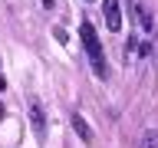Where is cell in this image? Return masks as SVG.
Segmentation results:
<instances>
[{"mask_svg":"<svg viewBox=\"0 0 158 148\" xmlns=\"http://www.w3.org/2000/svg\"><path fill=\"white\" fill-rule=\"evenodd\" d=\"M79 39H82V49H86V56H89L92 72H96L99 79H106L109 76V63H106V53H102V43H99V33H96V27H92L89 20H82Z\"/></svg>","mask_w":158,"mask_h":148,"instance_id":"obj_1","label":"cell"},{"mask_svg":"<svg viewBox=\"0 0 158 148\" xmlns=\"http://www.w3.org/2000/svg\"><path fill=\"white\" fill-rule=\"evenodd\" d=\"M128 10H132V20L142 33H155V13L148 10L145 0H128Z\"/></svg>","mask_w":158,"mask_h":148,"instance_id":"obj_2","label":"cell"},{"mask_svg":"<svg viewBox=\"0 0 158 148\" xmlns=\"http://www.w3.org/2000/svg\"><path fill=\"white\" fill-rule=\"evenodd\" d=\"M102 13H106V27L112 33L122 30V7H118V0H102Z\"/></svg>","mask_w":158,"mask_h":148,"instance_id":"obj_3","label":"cell"},{"mask_svg":"<svg viewBox=\"0 0 158 148\" xmlns=\"http://www.w3.org/2000/svg\"><path fill=\"white\" fill-rule=\"evenodd\" d=\"M30 122H33V132L40 138L46 135V115H43V105H40L36 99H30Z\"/></svg>","mask_w":158,"mask_h":148,"instance_id":"obj_4","label":"cell"},{"mask_svg":"<svg viewBox=\"0 0 158 148\" xmlns=\"http://www.w3.org/2000/svg\"><path fill=\"white\" fill-rule=\"evenodd\" d=\"M73 128H76V135L82 138V142H92V128H89V122L79 112H73Z\"/></svg>","mask_w":158,"mask_h":148,"instance_id":"obj_5","label":"cell"},{"mask_svg":"<svg viewBox=\"0 0 158 148\" xmlns=\"http://www.w3.org/2000/svg\"><path fill=\"white\" fill-rule=\"evenodd\" d=\"M138 148H158V132H145L142 135V145Z\"/></svg>","mask_w":158,"mask_h":148,"instance_id":"obj_6","label":"cell"},{"mask_svg":"<svg viewBox=\"0 0 158 148\" xmlns=\"http://www.w3.org/2000/svg\"><path fill=\"white\" fill-rule=\"evenodd\" d=\"M152 56H155V66H158V27H155V43H152Z\"/></svg>","mask_w":158,"mask_h":148,"instance_id":"obj_7","label":"cell"},{"mask_svg":"<svg viewBox=\"0 0 158 148\" xmlns=\"http://www.w3.org/2000/svg\"><path fill=\"white\" fill-rule=\"evenodd\" d=\"M40 3H43L46 10H53V7H56V0H40Z\"/></svg>","mask_w":158,"mask_h":148,"instance_id":"obj_8","label":"cell"},{"mask_svg":"<svg viewBox=\"0 0 158 148\" xmlns=\"http://www.w3.org/2000/svg\"><path fill=\"white\" fill-rule=\"evenodd\" d=\"M3 115H7V112H3V105H0V118H3Z\"/></svg>","mask_w":158,"mask_h":148,"instance_id":"obj_9","label":"cell"}]
</instances>
